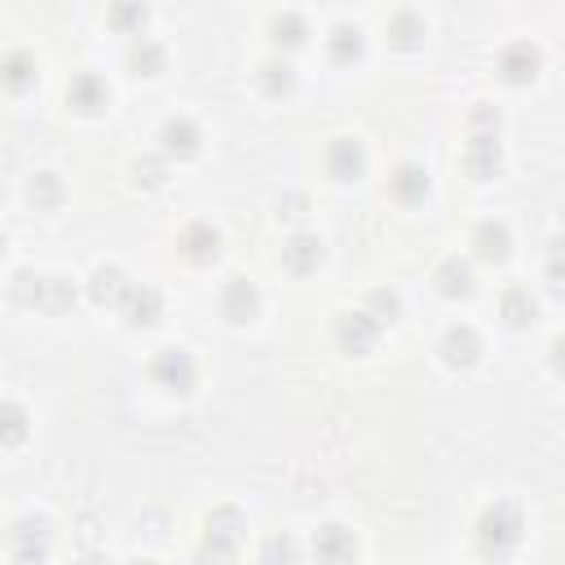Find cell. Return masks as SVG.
Returning a JSON list of instances; mask_svg holds the SVG:
<instances>
[{
  "mask_svg": "<svg viewBox=\"0 0 565 565\" xmlns=\"http://www.w3.org/2000/svg\"><path fill=\"white\" fill-rule=\"evenodd\" d=\"M472 252H477V260H486V265H503V260L512 256V230H508L503 221H481V225L472 230Z\"/></svg>",
  "mask_w": 565,
  "mask_h": 565,
  "instance_id": "17",
  "label": "cell"
},
{
  "mask_svg": "<svg viewBox=\"0 0 565 565\" xmlns=\"http://www.w3.org/2000/svg\"><path fill=\"white\" fill-rule=\"evenodd\" d=\"M388 194H393L402 207L424 203V194H428V172H424L419 163H397L393 177H388Z\"/></svg>",
  "mask_w": 565,
  "mask_h": 565,
  "instance_id": "20",
  "label": "cell"
},
{
  "mask_svg": "<svg viewBox=\"0 0 565 565\" xmlns=\"http://www.w3.org/2000/svg\"><path fill=\"white\" fill-rule=\"evenodd\" d=\"M327 172H331V181H340V185L358 181V177L366 172V150H362V141H358V137H335V141L327 146Z\"/></svg>",
  "mask_w": 565,
  "mask_h": 565,
  "instance_id": "11",
  "label": "cell"
},
{
  "mask_svg": "<svg viewBox=\"0 0 565 565\" xmlns=\"http://www.w3.org/2000/svg\"><path fill=\"white\" fill-rule=\"evenodd\" d=\"M375 340H380V322L366 309H349V313L335 318V344H340V353L362 358V353L375 349Z\"/></svg>",
  "mask_w": 565,
  "mask_h": 565,
  "instance_id": "4",
  "label": "cell"
},
{
  "mask_svg": "<svg viewBox=\"0 0 565 565\" xmlns=\"http://www.w3.org/2000/svg\"><path fill=\"white\" fill-rule=\"evenodd\" d=\"M256 313H260V291H256V282L243 278V274L225 278V287H221V318H225L230 327H247Z\"/></svg>",
  "mask_w": 565,
  "mask_h": 565,
  "instance_id": "6",
  "label": "cell"
},
{
  "mask_svg": "<svg viewBox=\"0 0 565 565\" xmlns=\"http://www.w3.org/2000/svg\"><path fill=\"white\" fill-rule=\"evenodd\" d=\"M150 380H154L163 393L185 397V393H194L199 366H194L190 349H181V344H163V349H154V358H150Z\"/></svg>",
  "mask_w": 565,
  "mask_h": 565,
  "instance_id": "3",
  "label": "cell"
},
{
  "mask_svg": "<svg viewBox=\"0 0 565 565\" xmlns=\"http://www.w3.org/2000/svg\"><path fill=\"white\" fill-rule=\"evenodd\" d=\"M9 291H13L18 305L40 309V313H53V318L57 313H71L75 300H79V291H75V282L66 274H35V269H18L13 282H9Z\"/></svg>",
  "mask_w": 565,
  "mask_h": 565,
  "instance_id": "1",
  "label": "cell"
},
{
  "mask_svg": "<svg viewBox=\"0 0 565 565\" xmlns=\"http://www.w3.org/2000/svg\"><path fill=\"white\" fill-rule=\"evenodd\" d=\"M26 199L35 203V212H57L62 207V199H66V185H62V177L57 172H35L31 181H26Z\"/></svg>",
  "mask_w": 565,
  "mask_h": 565,
  "instance_id": "24",
  "label": "cell"
},
{
  "mask_svg": "<svg viewBox=\"0 0 565 565\" xmlns=\"http://www.w3.org/2000/svg\"><path fill=\"white\" fill-rule=\"evenodd\" d=\"M260 565H300V543L287 530H274L260 543Z\"/></svg>",
  "mask_w": 565,
  "mask_h": 565,
  "instance_id": "31",
  "label": "cell"
},
{
  "mask_svg": "<svg viewBox=\"0 0 565 565\" xmlns=\"http://www.w3.org/2000/svg\"><path fill=\"white\" fill-rule=\"evenodd\" d=\"M269 35H274L278 49H300V44L309 40V22H305L300 13H291V9H282V13H274Z\"/></svg>",
  "mask_w": 565,
  "mask_h": 565,
  "instance_id": "28",
  "label": "cell"
},
{
  "mask_svg": "<svg viewBox=\"0 0 565 565\" xmlns=\"http://www.w3.org/2000/svg\"><path fill=\"white\" fill-rule=\"evenodd\" d=\"M313 561L318 565H353L358 561V539L340 521H327L313 530Z\"/></svg>",
  "mask_w": 565,
  "mask_h": 565,
  "instance_id": "7",
  "label": "cell"
},
{
  "mask_svg": "<svg viewBox=\"0 0 565 565\" xmlns=\"http://www.w3.org/2000/svg\"><path fill=\"white\" fill-rule=\"evenodd\" d=\"M543 71V49L530 44V40H512L503 53H499V79L503 84H534Z\"/></svg>",
  "mask_w": 565,
  "mask_h": 565,
  "instance_id": "5",
  "label": "cell"
},
{
  "mask_svg": "<svg viewBox=\"0 0 565 565\" xmlns=\"http://www.w3.org/2000/svg\"><path fill=\"white\" fill-rule=\"evenodd\" d=\"M146 18H150L146 4H110V9H106V22H110L115 31H132V35H141Z\"/></svg>",
  "mask_w": 565,
  "mask_h": 565,
  "instance_id": "35",
  "label": "cell"
},
{
  "mask_svg": "<svg viewBox=\"0 0 565 565\" xmlns=\"http://www.w3.org/2000/svg\"><path fill=\"white\" fill-rule=\"evenodd\" d=\"M543 274H547V282H552V291L565 296V238H552V243H547Z\"/></svg>",
  "mask_w": 565,
  "mask_h": 565,
  "instance_id": "36",
  "label": "cell"
},
{
  "mask_svg": "<svg viewBox=\"0 0 565 565\" xmlns=\"http://www.w3.org/2000/svg\"><path fill=\"white\" fill-rule=\"evenodd\" d=\"M499 128H503V115H499V106H490V102H477V106L468 110V137H499Z\"/></svg>",
  "mask_w": 565,
  "mask_h": 565,
  "instance_id": "33",
  "label": "cell"
},
{
  "mask_svg": "<svg viewBox=\"0 0 565 565\" xmlns=\"http://www.w3.org/2000/svg\"><path fill=\"white\" fill-rule=\"evenodd\" d=\"M66 106L79 110V115H102L110 106V88L97 71H75L71 84H66Z\"/></svg>",
  "mask_w": 565,
  "mask_h": 565,
  "instance_id": "8",
  "label": "cell"
},
{
  "mask_svg": "<svg viewBox=\"0 0 565 565\" xmlns=\"http://www.w3.org/2000/svg\"><path fill=\"white\" fill-rule=\"evenodd\" d=\"M247 534V516L234 508V503H221L203 516V539L207 543H221V547H238Z\"/></svg>",
  "mask_w": 565,
  "mask_h": 565,
  "instance_id": "13",
  "label": "cell"
},
{
  "mask_svg": "<svg viewBox=\"0 0 565 565\" xmlns=\"http://www.w3.org/2000/svg\"><path fill=\"white\" fill-rule=\"evenodd\" d=\"M97 534H102V521H97L93 512H79V516H75V539L84 543V552H97V547H93Z\"/></svg>",
  "mask_w": 565,
  "mask_h": 565,
  "instance_id": "37",
  "label": "cell"
},
{
  "mask_svg": "<svg viewBox=\"0 0 565 565\" xmlns=\"http://www.w3.org/2000/svg\"><path fill=\"white\" fill-rule=\"evenodd\" d=\"M499 313L508 327H530L539 318V296L530 287H508L503 300H499Z\"/></svg>",
  "mask_w": 565,
  "mask_h": 565,
  "instance_id": "23",
  "label": "cell"
},
{
  "mask_svg": "<svg viewBox=\"0 0 565 565\" xmlns=\"http://www.w3.org/2000/svg\"><path fill=\"white\" fill-rule=\"evenodd\" d=\"M278 216H282V221H305V216H309V199H305V194L278 199Z\"/></svg>",
  "mask_w": 565,
  "mask_h": 565,
  "instance_id": "39",
  "label": "cell"
},
{
  "mask_svg": "<svg viewBox=\"0 0 565 565\" xmlns=\"http://www.w3.org/2000/svg\"><path fill=\"white\" fill-rule=\"evenodd\" d=\"M366 313H371L380 327H388V322L402 318V296H397L393 287H375V291L366 296Z\"/></svg>",
  "mask_w": 565,
  "mask_h": 565,
  "instance_id": "32",
  "label": "cell"
},
{
  "mask_svg": "<svg viewBox=\"0 0 565 565\" xmlns=\"http://www.w3.org/2000/svg\"><path fill=\"white\" fill-rule=\"evenodd\" d=\"M194 565H234V547H221V543H207L194 552Z\"/></svg>",
  "mask_w": 565,
  "mask_h": 565,
  "instance_id": "38",
  "label": "cell"
},
{
  "mask_svg": "<svg viewBox=\"0 0 565 565\" xmlns=\"http://www.w3.org/2000/svg\"><path fill=\"white\" fill-rule=\"evenodd\" d=\"M433 282H437V291H441L446 300H468V296L477 291V269H472L463 256H446V260L437 265Z\"/></svg>",
  "mask_w": 565,
  "mask_h": 565,
  "instance_id": "15",
  "label": "cell"
},
{
  "mask_svg": "<svg viewBox=\"0 0 565 565\" xmlns=\"http://www.w3.org/2000/svg\"><path fill=\"white\" fill-rule=\"evenodd\" d=\"M177 252L190 260V265H212L221 256V230L212 221H190L181 234H177Z\"/></svg>",
  "mask_w": 565,
  "mask_h": 565,
  "instance_id": "10",
  "label": "cell"
},
{
  "mask_svg": "<svg viewBox=\"0 0 565 565\" xmlns=\"http://www.w3.org/2000/svg\"><path fill=\"white\" fill-rule=\"evenodd\" d=\"M441 362L446 366H455V371H468V366H477V358H481V335L468 327V322H455V327H446V335H441Z\"/></svg>",
  "mask_w": 565,
  "mask_h": 565,
  "instance_id": "12",
  "label": "cell"
},
{
  "mask_svg": "<svg viewBox=\"0 0 565 565\" xmlns=\"http://www.w3.org/2000/svg\"><path fill=\"white\" fill-rule=\"evenodd\" d=\"M75 565H110V556H106V552H84Z\"/></svg>",
  "mask_w": 565,
  "mask_h": 565,
  "instance_id": "42",
  "label": "cell"
},
{
  "mask_svg": "<svg viewBox=\"0 0 565 565\" xmlns=\"http://www.w3.org/2000/svg\"><path fill=\"white\" fill-rule=\"evenodd\" d=\"M163 66H168V49H163L159 40L137 35V40L128 44V71H132V75H159Z\"/></svg>",
  "mask_w": 565,
  "mask_h": 565,
  "instance_id": "22",
  "label": "cell"
},
{
  "mask_svg": "<svg viewBox=\"0 0 565 565\" xmlns=\"http://www.w3.org/2000/svg\"><path fill=\"white\" fill-rule=\"evenodd\" d=\"M22 437H26V411L18 402H4L0 406V441L13 450V446H22Z\"/></svg>",
  "mask_w": 565,
  "mask_h": 565,
  "instance_id": "34",
  "label": "cell"
},
{
  "mask_svg": "<svg viewBox=\"0 0 565 565\" xmlns=\"http://www.w3.org/2000/svg\"><path fill=\"white\" fill-rule=\"evenodd\" d=\"M552 371H556V375H565V335H556V340H552Z\"/></svg>",
  "mask_w": 565,
  "mask_h": 565,
  "instance_id": "41",
  "label": "cell"
},
{
  "mask_svg": "<svg viewBox=\"0 0 565 565\" xmlns=\"http://www.w3.org/2000/svg\"><path fill=\"white\" fill-rule=\"evenodd\" d=\"M322 256H327V247H322V238L309 234V230H296V234L282 243V265H287L291 274H313V269L322 265Z\"/></svg>",
  "mask_w": 565,
  "mask_h": 565,
  "instance_id": "18",
  "label": "cell"
},
{
  "mask_svg": "<svg viewBox=\"0 0 565 565\" xmlns=\"http://www.w3.org/2000/svg\"><path fill=\"white\" fill-rule=\"evenodd\" d=\"M13 565H49V547H13Z\"/></svg>",
  "mask_w": 565,
  "mask_h": 565,
  "instance_id": "40",
  "label": "cell"
},
{
  "mask_svg": "<svg viewBox=\"0 0 565 565\" xmlns=\"http://www.w3.org/2000/svg\"><path fill=\"white\" fill-rule=\"evenodd\" d=\"M499 168H503L499 137H468V146H463V172L472 181H490V177H499Z\"/></svg>",
  "mask_w": 565,
  "mask_h": 565,
  "instance_id": "14",
  "label": "cell"
},
{
  "mask_svg": "<svg viewBox=\"0 0 565 565\" xmlns=\"http://www.w3.org/2000/svg\"><path fill=\"white\" fill-rule=\"evenodd\" d=\"M256 84H260L265 97H287V93L296 88V71H291V62H282V57H269V62H260V71H256Z\"/></svg>",
  "mask_w": 565,
  "mask_h": 565,
  "instance_id": "26",
  "label": "cell"
},
{
  "mask_svg": "<svg viewBox=\"0 0 565 565\" xmlns=\"http://www.w3.org/2000/svg\"><path fill=\"white\" fill-rule=\"evenodd\" d=\"M128 565H154V561H146V556H137V561H128Z\"/></svg>",
  "mask_w": 565,
  "mask_h": 565,
  "instance_id": "43",
  "label": "cell"
},
{
  "mask_svg": "<svg viewBox=\"0 0 565 565\" xmlns=\"http://www.w3.org/2000/svg\"><path fill=\"white\" fill-rule=\"evenodd\" d=\"M0 75H4V88L9 93H26L35 84V57L26 49H9L4 62H0Z\"/></svg>",
  "mask_w": 565,
  "mask_h": 565,
  "instance_id": "25",
  "label": "cell"
},
{
  "mask_svg": "<svg viewBox=\"0 0 565 565\" xmlns=\"http://www.w3.org/2000/svg\"><path fill=\"white\" fill-rule=\"evenodd\" d=\"M132 287H137V282H132L119 265H97L93 278H88V300H93V305H115V309H119V305L128 300Z\"/></svg>",
  "mask_w": 565,
  "mask_h": 565,
  "instance_id": "16",
  "label": "cell"
},
{
  "mask_svg": "<svg viewBox=\"0 0 565 565\" xmlns=\"http://www.w3.org/2000/svg\"><path fill=\"white\" fill-rule=\"evenodd\" d=\"M521 534H525L521 508H516V503H508V499L490 503V508L477 516V543H481V552H486V556H494V561L512 556V552H516V543H521Z\"/></svg>",
  "mask_w": 565,
  "mask_h": 565,
  "instance_id": "2",
  "label": "cell"
},
{
  "mask_svg": "<svg viewBox=\"0 0 565 565\" xmlns=\"http://www.w3.org/2000/svg\"><path fill=\"white\" fill-rule=\"evenodd\" d=\"M119 313H124V322H128L132 331H141V327H154V322L163 318V296H159L154 287L137 282V287L128 291V300L119 305Z\"/></svg>",
  "mask_w": 565,
  "mask_h": 565,
  "instance_id": "19",
  "label": "cell"
},
{
  "mask_svg": "<svg viewBox=\"0 0 565 565\" xmlns=\"http://www.w3.org/2000/svg\"><path fill=\"white\" fill-rule=\"evenodd\" d=\"M327 53H331V62L353 66V62L366 53V40H362V31H358L353 22H335V26L327 31Z\"/></svg>",
  "mask_w": 565,
  "mask_h": 565,
  "instance_id": "21",
  "label": "cell"
},
{
  "mask_svg": "<svg viewBox=\"0 0 565 565\" xmlns=\"http://www.w3.org/2000/svg\"><path fill=\"white\" fill-rule=\"evenodd\" d=\"M159 146H163L168 159H194L203 150V128L190 115H172L159 128Z\"/></svg>",
  "mask_w": 565,
  "mask_h": 565,
  "instance_id": "9",
  "label": "cell"
},
{
  "mask_svg": "<svg viewBox=\"0 0 565 565\" xmlns=\"http://www.w3.org/2000/svg\"><path fill=\"white\" fill-rule=\"evenodd\" d=\"M424 40V18L415 13V9H397L393 18H388V44H397V49H415Z\"/></svg>",
  "mask_w": 565,
  "mask_h": 565,
  "instance_id": "29",
  "label": "cell"
},
{
  "mask_svg": "<svg viewBox=\"0 0 565 565\" xmlns=\"http://www.w3.org/2000/svg\"><path fill=\"white\" fill-rule=\"evenodd\" d=\"M132 185L137 190H163L168 185V154H141V159H132Z\"/></svg>",
  "mask_w": 565,
  "mask_h": 565,
  "instance_id": "30",
  "label": "cell"
},
{
  "mask_svg": "<svg viewBox=\"0 0 565 565\" xmlns=\"http://www.w3.org/2000/svg\"><path fill=\"white\" fill-rule=\"evenodd\" d=\"M53 521L49 516H18L9 530V547H49Z\"/></svg>",
  "mask_w": 565,
  "mask_h": 565,
  "instance_id": "27",
  "label": "cell"
}]
</instances>
